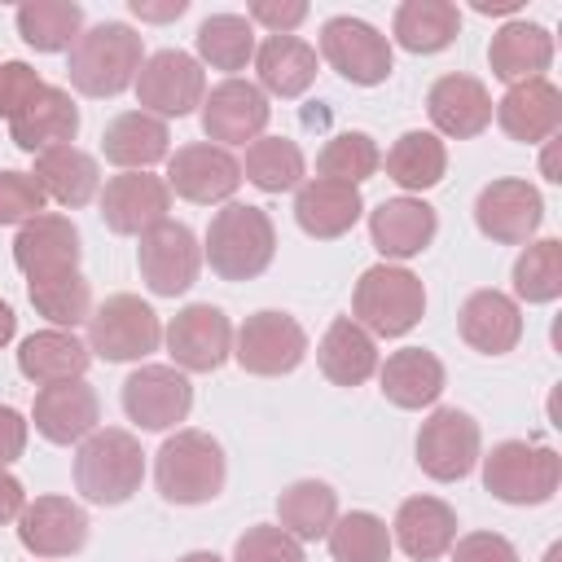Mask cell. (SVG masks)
Returning <instances> with one entry per match:
<instances>
[{
    "label": "cell",
    "mask_w": 562,
    "mask_h": 562,
    "mask_svg": "<svg viewBox=\"0 0 562 562\" xmlns=\"http://www.w3.org/2000/svg\"><path fill=\"white\" fill-rule=\"evenodd\" d=\"M26 299L53 329H75V325H83L92 316V285H88V277L79 268L26 281Z\"/></svg>",
    "instance_id": "obj_40"
},
{
    "label": "cell",
    "mask_w": 562,
    "mask_h": 562,
    "mask_svg": "<svg viewBox=\"0 0 562 562\" xmlns=\"http://www.w3.org/2000/svg\"><path fill=\"white\" fill-rule=\"evenodd\" d=\"M426 114L435 123V136L470 140L492 123V92L474 75H443L426 92Z\"/></svg>",
    "instance_id": "obj_22"
},
{
    "label": "cell",
    "mask_w": 562,
    "mask_h": 562,
    "mask_svg": "<svg viewBox=\"0 0 562 562\" xmlns=\"http://www.w3.org/2000/svg\"><path fill=\"white\" fill-rule=\"evenodd\" d=\"M487 66L509 88L527 83V79H544V70L553 66V35H549V26L527 22V18L505 22L492 35V44H487Z\"/></svg>",
    "instance_id": "obj_25"
},
{
    "label": "cell",
    "mask_w": 562,
    "mask_h": 562,
    "mask_svg": "<svg viewBox=\"0 0 562 562\" xmlns=\"http://www.w3.org/2000/svg\"><path fill=\"white\" fill-rule=\"evenodd\" d=\"M13 18H18L22 44H31L35 53L75 48V40L83 35V9L75 0H26L18 4Z\"/></svg>",
    "instance_id": "obj_38"
},
{
    "label": "cell",
    "mask_w": 562,
    "mask_h": 562,
    "mask_svg": "<svg viewBox=\"0 0 562 562\" xmlns=\"http://www.w3.org/2000/svg\"><path fill=\"white\" fill-rule=\"evenodd\" d=\"M325 540L334 562H391V527L369 509L338 514Z\"/></svg>",
    "instance_id": "obj_43"
},
{
    "label": "cell",
    "mask_w": 562,
    "mask_h": 562,
    "mask_svg": "<svg viewBox=\"0 0 562 562\" xmlns=\"http://www.w3.org/2000/svg\"><path fill=\"white\" fill-rule=\"evenodd\" d=\"M492 114L509 140L540 145V140H553V132L562 127V92L549 79H527V83H514L492 105Z\"/></svg>",
    "instance_id": "obj_23"
},
{
    "label": "cell",
    "mask_w": 562,
    "mask_h": 562,
    "mask_svg": "<svg viewBox=\"0 0 562 562\" xmlns=\"http://www.w3.org/2000/svg\"><path fill=\"white\" fill-rule=\"evenodd\" d=\"M202 255L211 259L215 277H224V281H255L272 263V255H277V228H272L263 206L228 202L224 211H215V220L206 228Z\"/></svg>",
    "instance_id": "obj_3"
},
{
    "label": "cell",
    "mask_w": 562,
    "mask_h": 562,
    "mask_svg": "<svg viewBox=\"0 0 562 562\" xmlns=\"http://www.w3.org/2000/svg\"><path fill=\"white\" fill-rule=\"evenodd\" d=\"M198 57L211 70H246V61H255V26L241 13H211L198 26Z\"/></svg>",
    "instance_id": "obj_42"
},
{
    "label": "cell",
    "mask_w": 562,
    "mask_h": 562,
    "mask_svg": "<svg viewBox=\"0 0 562 562\" xmlns=\"http://www.w3.org/2000/svg\"><path fill=\"white\" fill-rule=\"evenodd\" d=\"M457 325H461V338H465L474 351H483V356H505V351H514L518 338H522V312H518V303H514L509 294H501V290H474V294L461 303Z\"/></svg>",
    "instance_id": "obj_29"
},
{
    "label": "cell",
    "mask_w": 562,
    "mask_h": 562,
    "mask_svg": "<svg viewBox=\"0 0 562 562\" xmlns=\"http://www.w3.org/2000/svg\"><path fill=\"white\" fill-rule=\"evenodd\" d=\"M180 562H224L220 553H211V549H193V553H184Z\"/></svg>",
    "instance_id": "obj_56"
},
{
    "label": "cell",
    "mask_w": 562,
    "mask_h": 562,
    "mask_svg": "<svg viewBox=\"0 0 562 562\" xmlns=\"http://www.w3.org/2000/svg\"><path fill=\"white\" fill-rule=\"evenodd\" d=\"M435 233H439V215L422 198H386L369 215V237H373L378 255H386V259L422 255L435 241Z\"/></svg>",
    "instance_id": "obj_24"
},
{
    "label": "cell",
    "mask_w": 562,
    "mask_h": 562,
    "mask_svg": "<svg viewBox=\"0 0 562 562\" xmlns=\"http://www.w3.org/2000/svg\"><path fill=\"white\" fill-rule=\"evenodd\" d=\"M246 18H250V26L259 22V26H268L272 35H294V26L307 18V4H303V0H255V4L246 9Z\"/></svg>",
    "instance_id": "obj_50"
},
{
    "label": "cell",
    "mask_w": 562,
    "mask_h": 562,
    "mask_svg": "<svg viewBox=\"0 0 562 562\" xmlns=\"http://www.w3.org/2000/svg\"><path fill=\"white\" fill-rule=\"evenodd\" d=\"M518 4L522 0H496V4L492 0H474V13H518Z\"/></svg>",
    "instance_id": "obj_55"
},
{
    "label": "cell",
    "mask_w": 562,
    "mask_h": 562,
    "mask_svg": "<svg viewBox=\"0 0 562 562\" xmlns=\"http://www.w3.org/2000/svg\"><path fill=\"white\" fill-rule=\"evenodd\" d=\"M321 57L356 88H378L391 75V40L364 18H329L321 26Z\"/></svg>",
    "instance_id": "obj_11"
},
{
    "label": "cell",
    "mask_w": 562,
    "mask_h": 562,
    "mask_svg": "<svg viewBox=\"0 0 562 562\" xmlns=\"http://www.w3.org/2000/svg\"><path fill=\"white\" fill-rule=\"evenodd\" d=\"M391 31H395V44H400V48L426 57V53H443V48L457 40L461 13H457L452 0H404V4L395 9Z\"/></svg>",
    "instance_id": "obj_36"
},
{
    "label": "cell",
    "mask_w": 562,
    "mask_h": 562,
    "mask_svg": "<svg viewBox=\"0 0 562 562\" xmlns=\"http://www.w3.org/2000/svg\"><path fill=\"white\" fill-rule=\"evenodd\" d=\"M452 562H518V549L501 531H465L452 540Z\"/></svg>",
    "instance_id": "obj_49"
},
{
    "label": "cell",
    "mask_w": 562,
    "mask_h": 562,
    "mask_svg": "<svg viewBox=\"0 0 562 562\" xmlns=\"http://www.w3.org/2000/svg\"><path fill=\"white\" fill-rule=\"evenodd\" d=\"M237 184H241V162L211 140L180 145L167 158V189L184 202H198V206L228 202L237 193Z\"/></svg>",
    "instance_id": "obj_16"
},
{
    "label": "cell",
    "mask_w": 562,
    "mask_h": 562,
    "mask_svg": "<svg viewBox=\"0 0 562 562\" xmlns=\"http://www.w3.org/2000/svg\"><path fill=\"white\" fill-rule=\"evenodd\" d=\"M277 518H281L277 527L285 536H294L299 544L321 540V536H329V527L338 518V492L321 479H299L277 496Z\"/></svg>",
    "instance_id": "obj_37"
},
{
    "label": "cell",
    "mask_w": 562,
    "mask_h": 562,
    "mask_svg": "<svg viewBox=\"0 0 562 562\" xmlns=\"http://www.w3.org/2000/svg\"><path fill=\"white\" fill-rule=\"evenodd\" d=\"M132 88H136L140 110L167 123V119H184V114L202 110L206 75L198 66V57H189L180 48H158L140 61V75Z\"/></svg>",
    "instance_id": "obj_8"
},
{
    "label": "cell",
    "mask_w": 562,
    "mask_h": 562,
    "mask_svg": "<svg viewBox=\"0 0 562 562\" xmlns=\"http://www.w3.org/2000/svg\"><path fill=\"white\" fill-rule=\"evenodd\" d=\"M22 509H26V492H22V483H18L9 470H0V527H4V522H18Z\"/></svg>",
    "instance_id": "obj_52"
},
{
    "label": "cell",
    "mask_w": 562,
    "mask_h": 562,
    "mask_svg": "<svg viewBox=\"0 0 562 562\" xmlns=\"http://www.w3.org/2000/svg\"><path fill=\"white\" fill-rule=\"evenodd\" d=\"M40 88H44V79H40L35 66H26V61H4V66H0V114L13 123V119L40 97Z\"/></svg>",
    "instance_id": "obj_48"
},
{
    "label": "cell",
    "mask_w": 562,
    "mask_h": 562,
    "mask_svg": "<svg viewBox=\"0 0 562 562\" xmlns=\"http://www.w3.org/2000/svg\"><path fill=\"white\" fill-rule=\"evenodd\" d=\"M457 540V509L439 496H408L395 509L391 522V544H400L413 562H430L443 558Z\"/></svg>",
    "instance_id": "obj_26"
},
{
    "label": "cell",
    "mask_w": 562,
    "mask_h": 562,
    "mask_svg": "<svg viewBox=\"0 0 562 562\" xmlns=\"http://www.w3.org/2000/svg\"><path fill=\"white\" fill-rule=\"evenodd\" d=\"M228 461L206 430H176L154 452V483L171 505H206L224 492Z\"/></svg>",
    "instance_id": "obj_1"
},
{
    "label": "cell",
    "mask_w": 562,
    "mask_h": 562,
    "mask_svg": "<svg viewBox=\"0 0 562 562\" xmlns=\"http://www.w3.org/2000/svg\"><path fill=\"white\" fill-rule=\"evenodd\" d=\"M145 61V44L127 22H97L70 48V83L83 97H119L136 83Z\"/></svg>",
    "instance_id": "obj_2"
},
{
    "label": "cell",
    "mask_w": 562,
    "mask_h": 562,
    "mask_svg": "<svg viewBox=\"0 0 562 562\" xmlns=\"http://www.w3.org/2000/svg\"><path fill=\"white\" fill-rule=\"evenodd\" d=\"M79 250H83L79 228L70 224V215H53V211L26 220L13 237V263L26 272V281L79 268Z\"/></svg>",
    "instance_id": "obj_21"
},
{
    "label": "cell",
    "mask_w": 562,
    "mask_h": 562,
    "mask_svg": "<svg viewBox=\"0 0 562 562\" xmlns=\"http://www.w3.org/2000/svg\"><path fill=\"white\" fill-rule=\"evenodd\" d=\"M233 562H307L303 558V544L294 536H285L281 527H246L233 544Z\"/></svg>",
    "instance_id": "obj_46"
},
{
    "label": "cell",
    "mask_w": 562,
    "mask_h": 562,
    "mask_svg": "<svg viewBox=\"0 0 562 562\" xmlns=\"http://www.w3.org/2000/svg\"><path fill=\"white\" fill-rule=\"evenodd\" d=\"M303 149L290 140V136H259L246 145V158H241V176L263 189V193H285V189H299L303 184Z\"/></svg>",
    "instance_id": "obj_41"
},
{
    "label": "cell",
    "mask_w": 562,
    "mask_h": 562,
    "mask_svg": "<svg viewBox=\"0 0 562 562\" xmlns=\"http://www.w3.org/2000/svg\"><path fill=\"white\" fill-rule=\"evenodd\" d=\"M193 386L176 364H140L123 382V413L140 430H171L189 417Z\"/></svg>",
    "instance_id": "obj_15"
},
{
    "label": "cell",
    "mask_w": 562,
    "mask_h": 562,
    "mask_svg": "<svg viewBox=\"0 0 562 562\" xmlns=\"http://www.w3.org/2000/svg\"><path fill=\"white\" fill-rule=\"evenodd\" d=\"M13 334H18V316H13V307L0 299V347H9Z\"/></svg>",
    "instance_id": "obj_54"
},
{
    "label": "cell",
    "mask_w": 562,
    "mask_h": 562,
    "mask_svg": "<svg viewBox=\"0 0 562 562\" xmlns=\"http://www.w3.org/2000/svg\"><path fill=\"white\" fill-rule=\"evenodd\" d=\"M307 356V334L290 312H255L233 334V360L255 378H281L299 369Z\"/></svg>",
    "instance_id": "obj_9"
},
{
    "label": "cell",
    "mask_w": 562,
    "mask_h": 562,
    "mask_svg": "<svg viewBox=\"0 0 562 562\" xmlns=\"http://www.w3.org/2000/svg\"><path fill=\"white\" fill-rule=\"evenodd\" d=\"M145 479V452L132 430L105 426L92 430L75 452V487L92 505H123L140 492Z\"/></svg>",
    "instance_id": "obj_4"
},
{
    "label": "cell",
    "mask_w": 562,
    "mask_h": 562,
    "mask_svg": "<svg viewBox=\"0 0 562 562\" xmlns=\"http://www.w3.org/2000/svg\"><path fill=\"white\" fill-rule=\"evenodd\" d=\"M272 119L268 97L259 92V83L246 79H224L202 97V132L211 145H246L259 140L263 127Z\"/></svg>",
    "instance_id": "obj_17"
},
{
    "label": "cell",
    "mask_w": 562,
    "mask_h": 562,
    "mask_svg": "<svg viewBox=\"0 0 562 562\" xmlns=\"http://www.w3.org/2000/svg\"><path fill=\"white\" fill-rule=\"evenodd\" d=\"M136 263H140V281H145L158 299H176V294H184V290L198 281L202 246H198V237H193L189 224L162 220V224H154L149 233H140Z\"/></svg>",
    "instance_id": "obj_12"
},
{
    "label": "cell",
    "mask_w": 562,
    "mask_h": 562,
    "mask_svg": "<svg viewBox=\"0 0 562 562\" xmlns=\"http://www.w3.org/2000/svg\"><path fill=\"white\" fill-rule=\"evenodd\" d=\"M360 215H364V202H360L356 184H338V180L316 176V180H303L294 193V220L316 241H334V237L351 233Z\"/></svg>",
    "instance_id": "obj_27"
},
{
    "label": "cell",
    "mask_w": 562,
    "mask_h": 562,
    "mask_svg": "<svg viewBox=\"0 0 562 562\" xmlns=\"http://www.w3.org/2000/svg\"><path fill=\"white\" fill-rule=\"evenodd\" d=\"M514 294L522 303L562 299V241L558 237H540L522 246V255L514 259Z\"/></svg>",
    "instance_id": "obj_44"
},
{
    "label": "cell",
    "mask_w": 562,
    "mask_h": 562,
    "mask_svg": "<svg viewBox=\"0 0 562 562\" xmlns=\"http://www.w3.org/2000/svg\"><path fill=\"white\" fill-rule=\"evenodd\" d=\"M31 176L44 189V198H53L66 211L88 206L97 198V184H101L97 158L88 149H79V145H53V149L35 154V171Z\"/></svg>",
    "instance_id": "obj_31"
},
{
    "label": "cell",
    "mask_w": 562,
    "mask_h": 562,
    "mask_svg": "<svg viewBox=\"0 0 562 562\" xmlns=\"http://www.w3.org/2000/svg\"><path fill=\"white\" fill-rule=\"evenodd\" d=\"M26 452V417L9 404H0V470L13 465Z\"/></svg>",
    "instance_id": "obj_51"
},
{
    "label": "cell",
    "mask_w": 562,
    "mask_h": 562,
    "mask_svg": "<svg viewBox=\"0 0 562 562\" xmlns=\"http://www.w3.org/2000/svg\"><path fill=\"white\" fill-rule=\"evenodd\" d=\"M158 342H162L158 312L140 294H110L88 316V351L101 360H114V364L145 360L149 351H158Z\"/></svg>",
    "instance_id": "obj_7"
},
{
    "label": "cell",
    "mask_w": 562,
    "mask_h": 562,
    "mask_svg": "<svg viewBox=\"0 0 562 562\" xmlns=\"http://www.w3.org/2000/svg\"><path fill=\"white\" fill-rule=\"evenodd\" d=\"M189 9V0H132V13L140 18V22H171V18H180Z\"/></svg>",
    "instance_id": "obj_53"
},
{
    "label": "cell",
    "mask_w": 562,
    "mask_h": 562,
    "mask_svg": "<svg viewBox=\"0 0 562 562\" xmlns=\"http://www.w3.org/2000/svg\"><path fill=\"white\" fill-rule=\"evenodd\" d=\"M255 75L263 97H303L316 79V48L299 35H268L255 44Z\"/></svg>",
    "instance_id": "obj_34"
},
{
    "label": "cell",
    "mask_w": 562,
    "mask_h": 562,
    "mask_svg": "<svg viewBox=\"0 0 562 562\" xmlns=\"http://www.w3.org/2000/svg\"><path fill=\"white\" fill-rule=\"evenodd\" d=\"M18 540L35 558H70L88 540V514L70 496H35L18 514Z\"/></svg>",
    "instance_id": "obj_19"
},
{
    "label": "cell",
    "mask_w": 562,
    "mask_h": 562,
    "mask_svg": "<svg viewBox=\"0 0 562 562\" xmlns=\"http://www.w3.org/2000/svg\"><path fill=\"white\" fill-rule=\"evenodd\" d=\"M443 171H448V149L435 132H404L386 149V176L408 193L435 189L443 180Z\"/></svg>",
    "instance_id": "obj_39"
},
{
    "label": "cell",
    "mask_w": 562,
    "mask_h": 562,
    "mask_svg": "<svg viewBox=\"0 0 562 562\" xmlns=\"http://www.w3.org/2000/svg\"><path fill=\"white\" fill-rule=\"evenodd\" d=\"M167 211H171V189H167L162 176H149V171L110 176L105 189H101V220H105L110 233L140 237L154 224H162Z\"/></svg>",
    "instance_id": "obj_18"
},
{
    "label": "cell",
    "mask_w": 562,
    "mask_h": 562,
    "mask_svg": "<svg viewBox=\"0 0 562 562\" xmlns=\"http://www.w3.org/2000/svg\"><path fill=\"white\" fill-rule=\"evenodd\" d=\"M44 189L31 171H0V224H26L44 215Z\"/></svg>",
    "instance_id": "obj_47"
},
{
    "label": "cell",
    "mask_w": 562,
    "mask_h": 562,
    "mask_svg": "<svg viewBox=\"0 0 562 562\" xmlns=\"http://www.w3.org/2000/svg\"><path fill=\"white\" fill-rule=\"evenodd\" d=\"M378 167H382V154H378L369 132H338L334 140H325V149L316 158V176L338 180V184H360Z\"/></svg>",
    "instance_id": "obj_45"
},
{
    "label": "cell",
    "mask_w": 562,
    "mask_h": 562,
    "mask_svg": "<svg viewBox=\"0 0 562 562\" xmlns=\"http://www.w3.org/2000/svg\"><path fill=\"white\" fill-rule=\"evenodd\" d=\"M426 312V285L400 263H373L351 294V321L373 338H404Z\"/></svg>",
    "instance_id": "obj_5"
},
{
    "label": "cell",
    "mask_w": 562,
    "mask_h": 562,
    "mask_svg": "<svg viewBox=\"0 0 562 562\" xmlns=\"http://www.w3.org/2000/svg\"><path fill=\"white\" fill-rule=\"evenodd\" d=\"M483 461V487L505 505H544L562 483V457L549 443L505 439Z\"/></svg>",
    "instance_id": "obj_6"
},
{
    "label": "cell",
    "mask_w": 562,
    "mask_h": 562,
    "mask_svg": "<svg viewBox=\"0 0 562 562\" xmlns=\"http://www.w3.org/2000/svg\"><path fill=\"white\" fill-rule=\"evenodd\" d=\"M540 220H544V198L527 180L505 176V180L483 184L479 198H474V224H479V233L492 237V241H501V246H527L536 237Z\"/></svg>",
    "instance_id": "obj_14"
},
{
    "label": "cell",
    "mask_w": 562,
    "mask_h": 562,
    "mask_svg": "<svg viewBox=\"0 0 562 562\" xmlns=\"http://www.w3.org/2000/svg\"><path fill=\"white\" fill-rule=\"evenodd\" d=\"M167 351L180 373H215L233 356V321L215 303H189L180 307L167 329Z\"/></svg>",
    "instance_id": "obj_13"
},
{
    "label": "cell",
    "mask_w": 562,
    "mask_h": 562,
    "mask_svg": "<svg viewBox=\"0 0 562 562\" xmlns=\"http://www.w3.org/2000/svg\"><path fill=\"white\" fill-rule=\"evenodd\" d=\"M316 364L334 386H360L378 373V342L351 316H334L316 342Z\"/></svg>",
    "instance_id": "obj_32"
},
{
    "label": "cell",
    "mask_w": 562,
    "mask_h": 562,
    "mask_svg": "<svg viewBox=\"0 0 562 562\" xmlns=\"http://www.w3.org/2000/svg\"><path fill=\"white\" fill-rule=\"evenodd\" d=\"M378 382H382V395L386 404L395 408H430L439 395H443V364L435 351L426 347H404V351H391L386 364L378 369Z\"/></svg>",
    "instance_id": "obj_33"
},
{
    "label": "cell",
    "mask_w": 562,
    "mask_h": 562,
    "mask_svg": "<svg viewBox=\"0 0 562 562\" xmlns=\"http://www.w3.org/2000/svg\"><path fill=\"white\" fill-rule=\"evenodd\" d=\"M101 154H105V162H114L123 171H149L154 162L171 158V132L162 119H154L145 110H123L105 123Z\"/></svg>",
    "instance_id": "obj_28"
},
{
    "label": "cell",
    "mask_w": 562,
    "mask_h": 562,
    "mask_svg": "<svg viewBox=\"0 0 562 562\" xmlns=\"http://www.w3.org/2000/svg\"><path fill=\"white\" fill-rule=\"evenodd\" d=\"M88 360H92V351H88V342L75 338V329H40V334L22 338V347H18V373L35 386L83 378Z\"/></svg>",
    "instance_id": "obj_35"
},
{
    "label": "cell",
    "mask_w": 562,
    "mask_h": 562,
    "mask_svg": "<svg viewBox=\"0 0 562 562\" xmlns=\"http://www.w3.org/2000/svg\"><path fill=\"white\" fill-rule=\"evenodd\" d=\"M31 422L48 443H83L101 422V400L83 378L53 382L35 391Z\"/></svg>",
    "instance_id": "obj_20"
},
{
    "label": "cell",
    "mask_w": 562,
    "mask_h": 562,
    "mask_svg": "<svg viewBox=\"0 0 562 562\" xmlns=\"http://www.w3.org/2000/svg\"><path fill=\"white\" fill-rule=\"evenodd\" d=\"M483 457L479 422L465 408H435L417 430V465L435 483L465 479Z\"/></svg>",
    "instance_id": "obj_10"
},
{
    "label": "cell",
    "mask_w": 562,
    "mask_h": 562,
    "mask_svg": "<svg viewBox=\"0 0 562 562\" xmlns=\"http://www.w3.org/2000/svg\"><path fill=\"white\" fill-rule=\"evenodd\" d=\"M75 132H79V105L70 101L66 88H53V83H44L40 97L9 123L13 145L26 149V154H44L53 145H70Z\"/></svg>",
    "instance_id": "obj_30"
}]
</instances>
